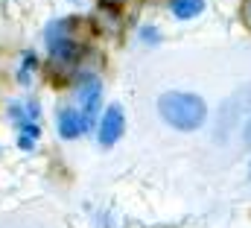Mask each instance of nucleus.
Listing matches in <instances>:
<instances>
[{"label": "nucleus", "mask_w": 251, "mask_h": 228, "mask_svg": "<svg viewBox=\"0 0 251 228\" xmlns=\"http://www.w3.org/2000/svg\"><path fill=\"white\" fill-rule=\"evenodd\" d=\"M158 112H161V117H164L170 126L184 129V132H193V129H199V126L204 123L207 106H204V100L196 97V94L167 91V94H161V100H158Z\"/></svg>", "instance_id": "f257e3e1"}, {"label": "nucleus", "mask_w": 251, "mask_h": 228, "mask_svg": "<svg viewBox=\"0 0 251 228\" xmlns=\"http://www.w3.org/2000/svg\"><path fill=\"white\" fill-rule=\"evenodd\" d=\"M73 32V21H56L50 29H47V47H50V53L53 58H62V61H70V58L76 56V50H79V44H76V38L70 35Z\"/></svg>", "instance_id": "f03ea898"}, {"label": "nucleus", "mask_w": 251, "mask_h": 228, "mask_svg": "<svg viewBox=\"0 0 251 228\" xmlns=\"http://www.w3.org/2000/svg\"><path fill=\"white\" fill-rule=\"evenodd\" d=\"M100 97H102L100 79L97 76H85L82 85H79V112H82L88 126L94 123V114L100 112Z\"/></svg>", "instance_id": "7ed1b4c3"}, {"label": "nucleus", "mask_w": 251, "mask_h": 228, "mask_svg": "<svg viewBox=\"0 0 251 228\" xmlns=\"http://www.w3.org/2000/svg\"><path fill=\"white\" fill-rule=\"evenodd\" d=\"M123 126H126V117L120 106H108L102 120H100V143L102 146H111L117 143V138L123 135Z\"/></svg>", "instance_id": "20e7f679"}, {"label": "nucleus", "mask_w": 251, "mask_h": 228, "mask_svg": "<svg viewBox=\"0 0 251 228\" xmlns=\"http://www.w3.org/2000/svg\"><path fill=\"white\" fill-rule=\"evenodd\" d=\"M88 129H91V126L85 123L82 112H76V109H62V112H59V132H62V138L73 141V138L85 135Z\"/></svg>", "instance_id": "39448f33"}, {"label": "nucleus", "mask_w": 251, "mask_h": 228, "mask_svg": "<svg viewBox=\"0 0 251 228\" xmlns=\"http://www.w3.org/2000/svg\"><path fill=\"white\" fill-rule=\"evenodd\" d=\"M204 9V0H173V12L178 18H196Z\"/></svg>", "instance_id": "423d86ee"}, {"label": "nucleus", "mask_w": 251, "mask_h": 228, "mask_svg": "<svg viewBox=\"0 0 251 228\" xmlns=\"http://www.w3.org/2000/svg\"><path fill=\"white\" fill-rule=\"evenodd\" d=\"M246 21H249V27H251V0H246Z\"/></svg>", "instance_id": "0eeeda50"}, {"label": "nucleus", "mask_w": 251, "mask_h": 228, "mask_svg": "<svg viewBox=\"0 0 251 228\" xmlns=\"http://www.w3.org/2000/svg\"><path fill=\"white\" fill-rule=\"evenodd\" d=\"M246 135H249V138H246V143H249V146H251V123H249V126H246Z\"/></svg>", "instance_id": "6e6552de"}, {"label": "nucleus", "mask_w": 251, "mask_h": 228, "mask_svg": "<svg viewBox=\"0 0 251 228\" xmlns=\"http://www.w3.org/2000/svg\"><path fill=\"white\" fill-rule=\"evenodd\" d=\"M102 3H126V0H102Z\"/></svg>", "instance_id": "1a4fd4ad"}]
</instances>
